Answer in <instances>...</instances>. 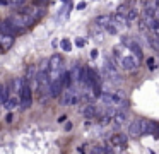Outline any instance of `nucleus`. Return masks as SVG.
Here are the masks:
<instances>
[{
	"label": "nucleus",
	"instance_id": "25",
	"mask_svg": "<svg viewBox=\"0 0 159 154\" xmlns=\"http://www.w3.org/2000/svg\"><path fill=\"white\" fill-rule=\"evenodd\" d=\"M5 122H7V123H11V122H12V115H7V118H5Z\"/></svg>",
	"mask_w": 159,
	"mask_h": 154
},
{
	"label": "nucleus",
	"instance_id": "26",
	"mask_svg": "<svg viewBox=\"0 0 159 154\" xmlns=\"http://www.w3.org/2000/svg\"><path fill=\"white\" fill-rule=\"evenodd\" d=\"M70 128H72V123H67V125H65V130H67V132H69Z\"/></svg>",
	"mask_w": 159,
	"mask_h": 154
},
{
	"label": "nucleus",
	"instance_id": "21",
	"mask_svg": "<svg viewBox=\"0 0 159 154\" xmlns=\"http://www.w3.org/2000/svg\"><path fill=\"white\" fill-rule=\"evenodd\" d=\"M86 5H87V2H79V3H77V10H84V9H86Z\"/></svg>",
	"mask_w": 159,
	"mask_h": 154
},
{
	"label": "nucleus",
	"instance_id": "11",
	"mask_svg": "<svg viewBox=\"0 0 159 154\" xmlns=\"http://www.w3.org/2000/svg\"><path fill=\"white\" fill-rule=\"evenodd\" d=\"M5 110H9V111H12L14 108H17L19 106V96L17 94H9V99L4 103Z\"/></svg>",
	"mask_w": 159,
	"mask_h": 154
},
{
	"label": "nucleus",
	"instance_id": "5",
	"mask_svg": "<svg viewBox=\"0 0 159 154\" xmlns=\"http://www.w3.org/2000/svg\"><path fill=\"white\" fill-rule=\"evenodd\" d=\"M137 58L134 57V55H121L120 58H118V63H120V67L123 68V70H135V68H137Z\"/></svg>",
	"mask_w": 159,
	"mask_h": 154
},
{
	"label": "nucleus",
	"instance_id": "2",
	"mask_svg": "<svg viewBox=\"0 0 159 154\" xmlns=\"http://www.w3.org/2000/svg\"><path fill=\"white\" fill-rule=\"evenodd\" d=\"M33 103V87L29 84V81L26 77H22V84H21V91H19V105L22 110H28Z\"/></svg>",
	"mask_w": 159,
	"mask_h": 154
},
{
	"label": "nucleus",
	"instance_id": "28",
	"mask_svg": "<svg viewBox=\"0 0 159 154\" xmlns=\"http://www.w3.org/2000/svg\"><path fill=\"white\" fill-rule=\"evenodd\" d=\"M0 92H2V84H0Z\"/></svg>",
	"mask_w": 159,
	"mask_h": 154
},
{
	"label": "nucleus",
	"instance_id": "12",
	"mask_svg": "<svg viewBox=\"0 0 159 154\" xmlns=\"http://www.w3.org/2000/svg\"><path fill=\"white\" fill-rule=\"evenodd\" d=\"M84 116H86V118H94V116L98 115V108L94 105H87L86 108H84Z\"/></svg>",
	"mask_w": 159,
	"mask_h": 154
},
{
	"label": "nucleus",
	"instance_id": "18",
	"mask_svg": "<svg viewBox=\"0 0 159 154\" xmlns=\"http://www.w3.org/2000/svg\"><path fill=\"white\" fill-rule=\"evenodd\" d=\"M137 16H139L137 10H135V9H130V10L127 12V16H125V17H127V21H135V19H137Z\"/></svg>",
	"mask_w": 159,
	"mask_h": 154
},
{
	"label": "nucleus",
	"instance_id": "17",
	"mask_svg": "<svg viewBox=\"0 0 159 154\" xmlns=\"http://www.w3.org/2000/svg\"><path fill=\"white\" fill-rule=\"evenodd\" d=\"M144 14H145V17H152V16H156V9L152 5H145Z\"/></svg>",
	"mask_w": 159,
	"mask_h": 154
},
{
	"label": "nucleus",
	"instance_id": "4",
	"mask_svg": "<svg viewBox=\"0 0 159 154\" xmlns=\"http://www.w3.org/2000/svg\"><path fill=\"white\" fill-rule=\"evenodd\" d=\"M60 103L63 106H74L79 103V96H77V91L70 86V87H65L62 92H60Z\"/></svg>",
	"mask_w": 159,
	"mask_h": 154
},
{
	"label": "nucleus",
	"instance_id": "19",
	"mask_svg": "<svg viewBox=\"0 0 159 154\" xmlns=\"http://www.w3.org/2000/svg\"><path fill=\"white\" fill-rule=\"evenodd\" d=\"M147 67L149 68H151V70H154V68H156V60H154V58H147Z\"/></svg>",
	"mask_w": 159,
	"mask_h": 154
},
{
	"label": "nucleus",
	"instance_id": "3",
	"mask_svg": "<svg viewBox=\"0 0 159 154\" xmlns=\"http://www.w3.org/2000/svg\"><path fill=\"white\" fill-rule=\"evenodd\" d=\"M63 74V60L62 57H60L58 53L52 55V57L48 58V75H50V82L53 81V79L60 77V75Z\"/></svg>",
	"mask_w": 159,
	"mask_h": 154
},
{
	"label": "nucleus",
	"instance_id": "14",
	"mask_svg": "<svg viewBox=\"0 0 159 154\" xmlns=\"http://www.w3.org/2000/svg\"><path fill=\"white\" fill-rule=\"evenodd\" d=\"M104 31H106L108 34H111V36H115V34H118V27L115 26V24L111 22V21L106 24V26H104Z\"/></svg>",
	"mask_w": 159,
	"mask_h": 154
},
{
	"label": "nucleus",
	"instance_id": "22",
	"mask_svg": "<svg viewBox=\"0 0 159 154\" xmlns=\"http://www.w3.org/2000/svg\"><path fill=\"white\" fill-rule=\"evenodd\" d=\"M48 0H34V5H45Z\"/></svg>",
	"mask_w": 159,
	"mask_h": 154
},
{
	"label": "nucleus",
	"instance_id": "9",
	"mask_svg": "<svg viewBox=\"0 0 159 154\" xmlns=\"http://www.w3.org/2000/svg\"><path fill=\"white\" fill-rule=\"evenodd\" d=\"M14 44V36H7V34H2L0 33V48L7 51L9 48H12Z\"/></svg>",
	"mask_w": 159,
	"mask_h": 154
},
{
	"label": "nucleus",
	"instance_id": "7",
	"mask_svg": "<svg viewBox=\"0 0 159 154\" xmlns=\"http://www.w3.org/2000/svg\"><path fill=\"white\" fill-rule=\"evenodd\" d=\"M128 142V137L125 135V133L118 132V133H113V135L110 137V144L111 146H116V147H125Z\"/></svg>",
	"mask_w": 159,
	"mask_h": 154
},
{
	"label": "nucleus",
	"instance_id": "16",
	"mask_svg": "<svg viewBox=\"0 0 159 154\" xmlns=\"http://www.w3.org/2000/svg\"><path fill=\"white\" fill-rule=\"evenodd\" d=\"M60 46L65 51H72V43H70V40H67V38H63V40L60 41Z\"/></svg>",
	"mask_w": 159,
	"mask_h": 154
},
{
	"label": "nucleus",
	"instance_id": "29",
	"mask_svg": "<svg viewBox=\"0 0 159 154\" xmlns=\"http://www.w3.org/2000/svg\"><path fill=\"white\" fill-rule=\"evenodd\" d=\"M156 33H157V34H159V29H157V31H156Z\"/></svg>",
	"mask_w": 159,
	"mask_h": 154
},
{
	"label": "nucleus",
	"instance_id": "6",
	"mask_svg": "<svg viewBox=\"0 0 159 154\" xmlns=\"http://www.w3.org/2000/svg\"><path fill=\"white\" fill-rule=\"evenodd\" d=\"M0 33L2 34H7V36H17V34H21L17 29H16V26L11 22L9 19H5V21H0Z\"/></svg>",
	"mask_w": 159,
	"mask_h": 154
},
{
	"label": "nucleus",
	"instance_id": "20",
	"mask_svg": "<svg viewBox=\"0 0 159 154\" xmlns=\"http://www.w3.org/2000/svg\"><path fill=\"white\" fill-rule=\"evenodd\" d=\"M75 44H77L79 48H82L84 44H86V40H82V38H77V40H75Z\"/></svg>",
	"mask_w": 159,
	"mask_h": 154
},
{
	"label": "nucleus",
	"instance_id": "24",
	"mask_svg": "<svg viewBox=\"0 0 159 154\" xmlns=\"http://www.w3.org/2000/svg\"><path fill=\"white\" fill-rule=\"evenodd\" d=\"M65 120H67V116H65V115L58 116V123H63V122H65Z\"/></svg>",
	"mask_w": 159,
	"mask_h": 154
},
{
	"label": "nucleus",
	"instance_id": "27",
	"mask_svg": "<svg viewBox=\"0 0 159 154\" xmlns=\"http://www.w3.org/2000/svg\"><path fill=\"white\" fill-rule=\"evenodd\" d=\"M7 3H9L7 0H0V5H7Z\"/></svg>",
	"mask_w": 159,
	"mask_h": 154
},
{
	"label": "nucleus",
	"instance_id": "10",
	"mask_svg": "<svg viewBox=\"0 0 159 154\" xmlns=\"http://www.w3.org/2000/svg\"><path fill=\"white\" fill-rule=\"evenodd\" d=\"M128 50H130L132 53H134V57L137 58V60H142V58H144V53H142V48H140V44H139L135 40H132V43L128 44Z\"/></svg>",
	"mask_w": 159,
	"mask_h": 154
},
{
	"label": "nucleus",
	"instance_id": "13",
	"mask_svg": "<svg viewBox=\"0 0 159 154\" xmlns=\"http://www.w3.org/2000/svg\"><path fill=\"white\" fill-rule=\"evenodd\" d=\"M110 21H111V16H98L96 19H94V24H98L99 27H104Z\"/></svg>",
	"mask_w": 159,
	"mask_h": 154
},
{
	"label": "nucleus",
	"instance_id": "15",
	"mask_svg": "<svg viewBox=\"0 0 159 154\" xmlns=\"http://www.w3.org/2000/svg\"><path fill=\"white\" fill-rule=\"evenodd\" d=\"M113 115H115V120H113V122L116 123V125H121V123H125V120H127V115H125V113H121V111L113 113Z\"/></svg>",
	"mask_w": 159,
	"mask_h": 154
},
{
	"label": "nucleus",
	"instance_id": "8",
	"mask_svg": "<svg viewBox=\"0 0 159 154\" xmlns=\"http://www.w3.org/2000/svg\"><path fill=\"white\" fill-rule=\"evenodd\" d=\"M142 135V120H135L128 125V137H139Z\"/></svg>",
	"mask_w": 159,
	"mask_h": 154
},
{
	"label": "nucleus",
	"instance_id": "23",
	"mask_svg": "<svg viewBox=\"0 0 159 154\" xmlns=\"http://www.w3.org/2000/svg\"><path fill=\"white\" fill-rule=\"evenodd\" d=\"M98 55H99V53H98V50H93V51H91V58H98Z\"/></svg>",
	"mask_w": 159,
	"mask_h": 154
},
{
	"label": "nucleus",
	"instance_id": "1",
	"mask_svg": "<svg viewBox=\"0 0 159 154\" xmlns=\"http://www.w3.org/2000/svg\"><path fill=\"white\" fill-rule=\"evenodd\" d=\"M9 21H11L12 24L16 26V29L19 31V33H22V31H26L28 27H31L33 24L36 22V19H33L29 14H26V12H16V14H12L11 17H9Z\"/></svg>",
	"mask_w": 159,
	"mask_h": 154
}]
</instances>
